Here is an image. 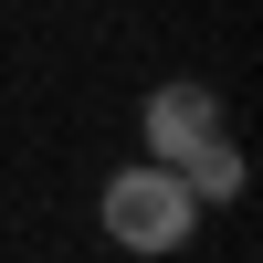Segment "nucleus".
<instances>
[{
	"label": "nucleus",
	"mask_w": 263,
	"mask_h": 263,
	"mask_svg": "<svg viewBox=\"0 0 263 263\" xmlns=\"http://www.w3.org/2000/svg\"><path fill=\"white\" fill-rule=\"evenodd\" d=\"M105 242L116 253H179L190 232H200V211H190V190H179V168H158V158H126L116 179H105Z\"/></svg>",
	"instance_id": "f257e3e1"
},
{
	"label": "nucleus",
	"mask_w": 263,
	"mask_h": 263,
	"mask_svg": "<svg viewBox=\"0 0 263 263\" xmlns=\"http://www.w3.org/2000/svg\"><path fill=\"white\" fill-rule=\"evenodd\" d=\"M137 137H147V158H158V168H179L190 147L232 137V116H221V95H211L200 74H179V84H158V95L137 105Z\"/></svg>",
	"instance_id": "f03ea898"
},
{
	"label": "nucleus",
	"mask_w": 263,
	"mask_h": 263,
	"mask_svg": "<svg viewBox=\"0 0 263 263\" xmlns=\"http://www.w3.org/2000/svg\"><path fill=\"white\" fill-rule=\"evenodd\" d=\"M179 190H190V211H221V200H242V147H232V137L190 147V158H179Z\"/></svg>",
	"instance_id": "7ed1b4c3"
}]
</instances>
